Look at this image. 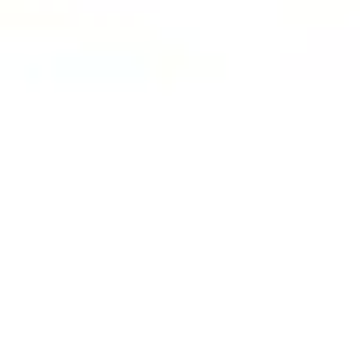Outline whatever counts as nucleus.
Instances as JSON below:
<instances>
[]
</instances>
